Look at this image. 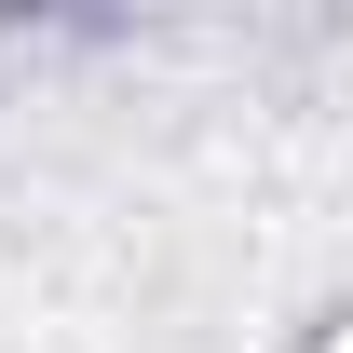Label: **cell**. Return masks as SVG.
Masks as SVG:
<instances>
[{"instance_id":"cell-1","label":"cell","mask_w":353,"mask_h":353,"mask_svg":"<svg viewBox=\"0 0 353 353\" xmlns=\"http://www.w3.org/2000/svg\"><path fill=\"white\" fill-rule=\"evenodd\" d=\"M312 353H353V312H326V326H312Z\"/></svg>"}]
</instances>
